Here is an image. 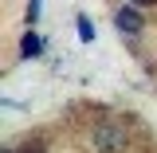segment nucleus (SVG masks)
<instances>
[{
  "label": "nucleus",
  "instance_id": "obj_3",
  "mask_svg": "<svg viewBox=\"0 0 157 153\" xmlns=\"http://www.w3.org/2000/svg\"><path fill=\"white\" fill-rule=\"evenodd\" d=\"M39 51H43V39H39L36 32H28V36H24V43H20V55H24V59H36Z\"/></svg>",
  "mask_w": 157,
  "mask_h": 153
},
{
  "label": "nucleus",
  "instance_id": "obj_6",
  "mask_svg": "<svg viewBox=\"0 0 157 153\" xmlns=\"http://www.w3.org/2000/svg\"><path fill=\"white\" fill-rule=\"evenodd\" d=\"M126 4H157V0H126Z\"/></svg>",
  "mask_w": 157,
  "mask_h": 153
},
{
  "label": "nucleus",
  "instance_id": "obj_1",
  "mask_svg": "<svg viewBox=\"0 0 157 153\" xmlns=\"http://www.w3.org/2000/svg\"><path fill=\"white\" fill-rule=\"evenodd\" d=\"M94 149L122 153V149H126V134H122L118 126H98V130H94Z\"/></svg>",
  "mask_w": 157,
  "mask_h": 153
},
{
  "label": "nucleus",
  "instance_id": "obj_5",
  "mask_svg": "<svg viewBox=\"0 0 157 153\" xmlns=\"http://www.w3.org/2000/svg\"><path fill=\"white\" fill-rule=\"evenodd\" d=\"M39 8H43V0H32V4H28V24L39 16Z\"/></svg>",
  "mask_w": 157,
  "mask_h": 153
},
{
  "label": "nucleus",
  "instance_id": "obj_2",
  "mask_svg": "<svg viewBox=\"0 0 157 153\" xmlns=\"http://www.w3.org/2000/svg\"><path fill=\"white\" fill-rule=\"evenodd\" d=\"M114 28L122 32V36H137L145 24H141V16H137V8H134V4H122V8L114 12Z\"/></svg>",
  "mask_w": 157,
  "mask_h": 153
},
{
  "label": "nucleus",
  "instance_id": "obj_4",
  "mask_svg": "<svg viewBox=\"0 0 157 153\" xmlns=\"http://www.w3.org/2000/svg\"><path fill=\"white\" fill-rule=\"evenodd\" d=\"M75 28H78V39L82 43H94V24H90V16H78Z\"/></svg>",
  "mask_w": 157,
  "mask_h": 153
}]
</instances>
